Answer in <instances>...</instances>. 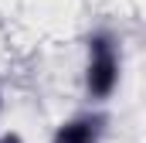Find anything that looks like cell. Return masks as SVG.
<instances>
[{
    "mask_svg": "<svg viewBox=\"0 0 146 143\" xmlns=\"http://www.w3.org/2000/svg\"><path fill=\"white\" fill-rule=\"evenodd\" d=\"M106 136H109V116L92 106L61 119L48 143H106Z\"/></svg>",
    "mask_w": 146,
    "mask_h": 143,
    "instance_id": "7a4b0ae2",
    "label": "cell"
},
{
    "mask_svg": "<svg viewBox=\"0 0 146 143\" xmlns=\"http://www.w3.org/2000/svg\"><path fill=\"white\" fill-rule=\"evenodd\" d=\"M0 112H3V92H0Z\"/></svg>",
    "mask_w": 146,
    "mask_h": 143,
    "instance_id": "277c9868",
    "label": "cell"
},
{
    "mask_svg": "<svg viewBox=\"0 0 146 143\" xmlns=\"http://www.w3.org/2000/svg\"><path fill=\"white\" fill-rule=\"evenodd\" d=\"M122 82V41L109 27H95L85 37V65H82V89L92 106H102L115 96Z\"/></svg>",
    "mask_w": 146,
    "mask_h": 143,
    "instance_id": "6da1fadb",
    "label": "cell"
},
{
    "mask_svg": "<svg viewBox=\"0 0 146 143\" xmlns=\"http://www.w3.org/2000/svg\"><path fill=\"white\" fill-rule=\"evenodd\" d=\"M0 143H24V136H21L17 130H3V133H0Z\"/></svg>",
    "mask_w": 146,
    "mask_h": 143,
    "instance_id": "3957f363",
    "label": "cell"
}]
</instances>
